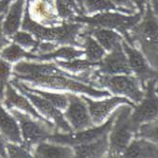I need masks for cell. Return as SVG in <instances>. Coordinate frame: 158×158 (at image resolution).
I'll return each instance as SVG.
<instances>
[{
    "label": "cell",
    "mask_w": 158,
    "mask_h": 158,
    "mask_svg": "<svg viewBox=\"0 0 158 158\" xmlns=\"http://www.w3.org/2000/svg\"><path fill=\"white\" fill-rule=\"evenodd\" d=\"M11 76L17 81L48 89L66 90L96 98L111 96L109 91L98 89L99 86L89 78L88 72H83L81 75L70 74L54 63L20 61L13 65Z\"/></svg>",
    "instance_id": "1"
},
{
    "label": "cell",
    "mask_w": 158,
    "mask_h": 158,
    "mask_svg": "<svg viewBox=\"0 0 158 158\" xmlns=\"http://www.w3.org/2000/svg\"><path fill=\"white\" fill-rule=\"evenodd\" d=\"M83 24L77 22H63L60 26L46 27L33 20L26 7L24 16L21 23L22 31L30 32L36 40L40 42H50L57 45H70L81 48V43L77 40L80 35Z\"/></svg>",
    "instance_id": "2"
},
{
    "label": "cell",
    "mask_w": 158,
    "mask_h": 158,
    "mask_svg": "<svg viewBox=\"0 0 158 158\" xmlns=\"http://www.w3.org/2000/svg\"><path fill=\"white\" fill-rule=\"evenodd\" d=\"M124 40L133 47L135 42H138L143 55L153 67H157V15L149 0L146 2L145 12L141 20L131 28Z\"/></svg>",
    "instance_id": "3"
},
{
    "label": "cell",
    "mask_w": 158,
    "mask_h": 158,
    "mask_svg": "<svg viewBox=\"0 0 158 158\" xmlns=\"http://www.w3.org/2000/svg\"><path fill=\"white\" fill-rule=\"evenodd\" d=\"M142 18L140 12L125 15L120 12H112V11H102L98 12L93 16L87 15H76L70 20V22H77L81 24H85L86 26L103 27L109 30L116 31L122 35L125 39L131 28L134 27Z\"/></svg>",
    "instance_id": "4"
},
{
    "label": "cell",
    "mask_w": 158,
    "mask_h": 158,
    "mask_svg": "<svg viewBox=\"0 0 158 158\" xmlns=\"http://www.w3.org/2000/svg\"><path fill=\"white\" fill-rule=\"evenodd\" d=\"M133 107L128 104H121L117 109L118 113L108 135L109 149L107 157H121V154L134 137V130L130 122V114Z\"/></svg>",
    "instance_id": "5"
},
{
    "label": "cell",
    "mask_w": 158,
    "mask_h": 158,
    "mask_svg": "<svg viewBox=\"0 0 158 158\" xmlns=\"http://www.w3.org/2000/svg\"><path fill=\"white\" fill-rule=\"evenodd\" d=\"M92 80L99 87H105L113 94L125 96L135 104L139 103L144 96V90L141 89L138 80L132 74L104 75L94 71Z\"/></svg>",
    "instance_id": "6"
},
{
    "label": "cell",
    "mask_w": 158,
    "mask_h": 158,
    "mask_svg": "<svg viewBox=\"0 0 158 158\" xmlns=\"http://www.w3.org/2000/svg\"><path fill=\"white\" fill-rule=\"evenodd\" d=\"M9 111L18 122L23 140L22 144L31 152L38 143L48 140V136L52 134V130H54L48 124L38 119L35 120L31 114L23 113L16 108H11Z\"/></svg>",
    "instance_id": "7"
},
{
    "label": "cell",
    "mask_w": 158,
    "mask_h": 158,
    "mask_svg": "<svg viewBox=\"0 0 158 158\" xmlns=\"http://www.w3.org/2000/svg\"><path fill=\"white\" fill-rule=\"evenodd\" d=\"M118 110L116 109L108 118V119L102 124H99V126H93L88 129L79 131V132H70V133H59L57 131H54L52 133L48 140L51 143H56V144L61 145H67V146H76L84 144V143L92 142L100 136H102L104 134H107L110 132L113 122L116 118Z\"/></svg>",
    "instance_id": "8"
},
{
    "label": "cell",
    "mask_w": 158,
    "mask_h": 158,
    "mask_svg": "<svg viewBox=\"0 0 158 158\" xmlns=\"http://www.w3.org/2000/svg\"><path fill=\"white\" fill-rule=\"evenodd\" d=\"M157 79L147 81L144 87V96L141 102L135 104L130 114V122L134 133L141 123L148 122L157 118Z\"/></svg>",
    "instance_id": "9"
},
{
    "label": "cell",
    "mask_w": 158,
    "mask_h": 158,
    "mask_svg": "<svg viewBox=\"0 0 158 158\" xmlns=\"http://www.w3.org/2000/svg\"><path fill=\"white\" fill-rule=\"evenodd\" d=\"M10 83L20 93H22L25 97H27L28 98V100H30V102H31V104L36 108V110L39 111V113L42 114V116H44L48 120L52 119L54 121L55 126H56L55 131L60 130L63 133L73 132L72 128H71L69 123L65 120V118L64 117V114L62 113V111L60 109L55 107L53 104H51L49 102H48V100L45 98H43L42 97L23 89L19 85L17 80L12 78V80L10 81Z\"/></svg>",
    "instance_id": "10"
},
{
    "label": "cell",
    "mask_w": 158,
    "mask_h": 158,
    "mask_svg": "<svg viewBox=\"0 0 158 158\" xmlns=\"http://www.w3.org/2000/svg\"><path fill=\"white\" fill-rule=\"evenodd\" d=\"M65 94L68 99V104L65 108L64 117L70 123L72 131L79 132L93 127L95 124L91 119L87 105L81 97L73 93Z\"/></svg>",
    "instance_id": "11"
},
{
    "label": "cell",
    "mask_w": 158,
    "mask_h": 158,
    "mask_svg": "<svg viewBox=\"0 0 158 158\" xmlns=\"http://www.w3.org/2000/svg\"><path fill=\"white\" fill-rule=\"evenodd\" d=\"M121 46L127 55L132 73H134L135 77L138 80L141 88L144 89L148 81L157 79V70L149 65L148 60L141 51L136 49L135 47L130 46L124 39L121 42Z\"/></svg>",
    "instance_id": "12"
},
{
    "label": "cell",
    "mask_w": 158,
    "mask_h": 158,
    "mask_svg": "<svg viewBox=\"0 0 158 158\" xmlns=\"http://www.w3.org/2000/svg\"><path fill=\"white\" fill-rule=\"evenodd\" d=\"M95 71L104 75L132 74L127 55L121 46V42L109 51V54L103 56V58L98 62V69Z\"/></svg>",
    "instance_id": "13"
},
{
    "label": "cell",
    "mask_w": 158,
    "mask_h": 158,
    "mask_svg": "<svg viewBox=\"0 0 158 158\" xmlns=\"http://www.w3.org/2000/svg\"><path fill=\"white\" fill-rule=\"evenodd\" d=\"M81 97L85 102L86 105H87L91 119L95 125H99L103 123V121L106 119L110 113H112L114 108L120 104H128L133 108L135 107V103H134L132 100L128 99L126 97H111L110 98L100 100V102L93 100L90 98L86 97V95Z\"/></svg>",
    "instance_id": "14"
},
{
    "label": "cell",
    "mask_w": 158,
    "mask_h": 158,
    "mask_svg": "<svg viewBox=\"0 0 158 158\" xmlns=\"http://www.w3.org/2000/svg\"><path fill=\"white\" fill-rule=\"evenodd\" d=\"M17 91L18 90L14 87L10 82H9L6 86L4 98L2 102L3 105L8 110H10L11 108H16L18 110H21L28 114H31L35 119H38L42 122L48 124L50 128L56 130L54 123H52L50 120L46 118L44 116H42V114L36 110V108L31 104L30 100H28V98L25 97L22 93L20 92L18 93Z\"/></svg>",
    "instance_id": "15"
},
{
    "label": "cell",
    "mask_w": 158,
    "mask_h": 158,
    "mask_svg": "<svg viewBox=\"0 0 158 158\" xmlns=\"http://www.w3.org/2000/svg\"><path fill=\"white\" fill-rule=\"evenodd\" d=\"M27 6L31 18L42 25L54 26L64 22L55 13L53 0H27Z\"/></svg>",
    "instance_id": "16"
},
{
    "label": "cell",
    "mask_w": 158,
    "mask_h": 158,
    "mask_svg": "<svg viewBox=\"0 0 158 158\" xmlns=\"http://www.w3.org/2000/svg\"><path fill=\"white\" fill-rule=\"evenodd\" d=\"M0 134L7 142L22 144L23 140L18 122L0 102Z\"/></svg>",
    "instance_id": "17"
},
{
    "label": "cell",
    "mask_w": 158,
    "mask_h": 158,
    "mask_svg": "<svg viewBox=\"0 0 158 158\" xmlns=\"http://www.w3.org/2000/svg\"><path fill=\"white\" fill-rule=\"evenodd\" d=\"M26 0H13L10 4L2 22V28L4 34L10 38L19 31L22 23Z\"/></svg>",
    "instance_id": "18"
},
{
    "label": "cell",
    "mask_w": 158,
    "mask_h": 158,
    "mask_svg": "<svg viewBox=\"0 0 158 158\" xmlns=\"http://www.w3.org/2000/svg\"><path fill=\"white\" fill-rule=\"evenodd\" d=\"M81 33L93 36L98 44L105 49V51H111L118 43L122 42L124 39L122 35L116 31L90 26L83 27Z\"/></svg>",
    "instance_id": "19"
},
{
    "label": "cell",
    "mask_w": 158,
    "mask_h": 158,
    "mask_svg": "<svg viewBox=\"0 0 158 158\" xmlns=\"http://www.w3.org/2000/svg\"><path fill=\"white\" fill-rule=\"evenodd\" d=\"M33 157L37 158H69L75 157L73 148L56 143L40 142L31 150Z\"/></svg>",
    "instance_id": "20"
},
{
    "label": "cell",
    "mask_w": 158,
    "mask_h": 158,
    "mask_svg": "<svg viewBox=\"0 0 158 158\" xmlns=\"http://www.w3.org/2000/svg\"><path fill=\"white\" fill-rule=\"evenodd\" d=\"M108 135L104 134L99 138L84 144L73 146L75 157L86 158V157H103L106 156L109 149Z\"/></svg>",
    "instance_id": "21"
},
{
    "label": "cell",
    "mask_w": 158,
    "mask_h": 158,
    "mask_svg": "<svg viewBox=\"0 0 158 158\" xmlns=\"http://www.w3.org/2000/svg\"><path fill=\"white\" fill-rule=\"evenodd\" d=\"M158 156L157 143L135 137L129 143V145L121 154V157H156Z\"/></svg>",
    "instance_id": "22"
},
{
    "label": "cell",
    "mask_w": 158,
    "mask_h": 158,
    "mask_svg": "<svg viewBox=\"0 0 158 158\" xmlns=\"http://www.w3.org/2000/svg\"><path fill=\"white\" fill-rule=\"evenodd\" d=\"M0 59L5 60L10 64L21 61L22 59L33 60L38 62V55L31 51H27L25 48L17 45L16 43H10L0 51Z\"/></svg>",
    "instance_id": "23"
},
{
    "label": "cell",
    "mask_w": 158,
    "mask_h": 158,
    "mask_svg": "<svg viewBox=\"0 0 158 158\" xmlns=\"http://www.w3.org/2000/svg\"><path fill=\"white\" fill-rule=\"evenodd\" d=\"M82 3L86 15L89 13H98L102 11H118L126 12L128 14L135 13L130 10L116 6L112 0H83Z\"/></svg>",
    "instance_id": "24"
},
{
    "label": "cell",
    "mask_w": 158,
    "mask_h": 158,
    "mask_svg": "<svg viewBox=\"0 0 158 158\" xmlns=\"http://www.w3.org/2000/svg\"><path fill=\"white\" fill-rule=\"evenodd\" d=\"M16 80V79H15ZM19 85L23 89H25L26 91H28L31 93L36 94L40 97H42L43 98L47 99L48 102H49L51 104H53L55 107H57L58 109H60L61 111L65 110V108L67 107L68 104V99L66 97V94H58V93H51V92H47V91H43V90H39V89H34L32 87H31L30 85H27L26 83H24L23 81H17Z\"/></svg>",
    "instance_id": "25"
},
{
    "label": "cell",
    "mask_w": 158,
    "mask_h": 158,
    "mask_svg": "<svg viewBox=\"0 0 158 158\" xmlns=\"http://www.w3.org/2000/svg\"><path fill=\"white\" fill-rule=\"evenodd\" d=\"M82 55H84V50H79L75 48L71 47H62L59 48H56L55 50L47 53L38 55V62H45L56 59H63L64 61H72L74 59L80 58Z\"/></svg>",
    "instance_id": "26"
},
{
    "label": "cell",
    "mask_w": 158,
    "mask_h": 158,
    "mask_svg": "<svg viewBox=\"0 0 158 158\" xmlns=\"http://www.w3.org/2000/svg\"><path fill=\"white\" fill-rule=\"evenodd\" d=\"M79 36H81V38H83L84 40L81 48H84V54L86 55V59L90 62L98 63L103 58V56L106 54V51L93 36L82 33H80Z\"/></svg>",
    "instance_id": "27"
},
{
    "label": "cell",
    "mask_w": 158,
    "mask_h": 158,
    "mask_svg": "<svg viewBox=\"0 0 158 158\" xmlns=\"http://www.w3.org/2000/svg\"><path fill=\"white\" fill-rule=\"evenodd\" d=\"M56 64H58L63 69H66L67 71L73 73L77 72H90V71L94 68H97L98 66V62L94 63L90 62L87 59L82 60V59H74L72 61H60L56 59Z\"/></svg>",
    "instance_id": "28"
},
{
    "label": "cell",
    "mask_w": 158,
    "mask_h": 158,
    "mask_svg": "<svg viewBox=\"0 0 158 158\" xmlns=\"http://www.w3.org/2000/svg\"><path fill=\"white\" fill-rule=\"evenodd\" d=\"M134 137L143 138L153 143H157V118L141 123L135 133Z\"/></svg>",
    "instance_id": "29"
},
{
    "label": "cell",
    "mask_w": 158,
    "mask_h": 158,
    "mask_svg": "<svg viewBox=\"0 0 158 158\" xmlns=\"http://www.w3.org/2000/svg\"><path fill=\"white\" fill-rule=\"evenodd\" d=\"M10 38L11 39L12 42L16 43L17 45H19L23 48H30L31 52H33L36 49L40 42L36 40L30 32L25 31H18L13 35H11Z\"/></svg>",
    "instance_id": "30"
},
{
    "label": "cell",
    "mask_w": 158,
    "mask_h": 158,
    "mask_svg": "<svg viewBox=\"0 0 158 158\" xmlns=\"http://www.w3.org/2000/svg\"><path fill=\"white\" fill-rule=\"evenodd\" d=\"M12 65L10 63L0 59V102H3L6 86L10 82V77L11 76Z\"/></svg>",
    "instance_id": "31"
},
{
    "label": "cell",
    "mask_w": 158,
    "mask_h": 158,
    "mask_svg": "<svg viewBox=\"0 0 158 158\" xmlns=\"http://www.w3.org/2000/svg\"><path fill=\"white\" fill-rule=\"evenodd\" d=\"M6 152H7L8 157H11V158L33 157L31 152L23 144H16V143L7 142L6 143Z\"/></svg>",
    "instance_id": "32"
},
{
    "label": "cell",
    "mask_w": 158,
    "mask_h": 158,
    "mask_svg": "<svg viewBox=\"0 0 158 158\" xmlns=\"http://www.w3.org/2000/svg\"><path fill=\"white\" fill-rule=\"evenodd\" d=\"M55 8L57 10V14L63 21H68L73 18L76 13L74 10L71 8L67 3H65L64 0H55Z\"/></svg>",
    "instance_id": "33"
},
{
    "label": "cell",
    "mask_w": 158,
    "mask_h": 158,
    "mask_svg": "<svg viewBox=\"0 0 158 158\" xmlns=\"http://www.w3.org/2000/svg\"><path fill=\"white\" fill-rule=\"evenodd\" d=\"M6 13H2L0 14V51L1 49L6 47L8 44L10 43V40L4 34L3 32V28H2V22H3V19H4V16H5Z\"/></svg>",
    "instance_id": "34"
},
{
    "label": "cell",
    "mask_w": 158,
    "mask_h": 158,
    "mask_svg": "<svg viewBox=\"0 0 158 158\" xmlns=\"http://www.w3.org/2000/svg\"><path fill=\"white\" fill-rule=\"evenodd\" d=\"M112 1L116 6L130 10L133 12H135V10L136 9V7L135 6V4L133 2V0H112Z\"/></svg>",
    "instance_id": "35"
},
{
    "label": "cell",
    "mask_w": 158,
    "mask_h": 158,
    "mask_svg": "<svg viewBox=\"0 0 158 158\" xmlns=\"http://www.w3.org/2000/svg\"><path fill=\"white\" fill-rule=\"evenodd\" d=\"M135 6L138 9V12H140L142 15L145 12V8H146V2L147 0H133Z\"/></svg>",
    "instance_id": "36"
},
{
    "label": "cell",
    "mask_w": 158,
    "mask_h": 158,
    "mask_svg": "<svg viewBox=\"0 0 158 158\" xmlns=\"http://www.w3.org/2000/svg\"><path fill=\"white\" fill-rule=\"evenodd\" d=\"M6 143L7 141L5 138L0 134V156L1 157H8L7 152H6Z\"/></svg>",
    "instance_id": "37"
},
{
    "label": "cell",
    "mask_w": 158,
    "mask_h": 158,
    "mask_svg": "<svg viewBox=\"0 0 158 158\" xmlns=\"http://www.w3.org/2000/svg\"><path fill=\"white\" fill-rule=\"evenodd\" d=\"M13 1V0H0V14L6 13L10 4Z\"/></svg>",
    "instance_id": "38"
},
{
    "label": "cell",
    "mask_w": 158,
    "mask_h": 158,
    "mask_svg": "<svg viewBox=\"0 0 158 158\" xmlns=\"http://www.w3.org/2000/svg\"><path fill=\"white\" fill-rule=\"evenodd\" d=\"M0 157H1V156H0Z\"/></svg>",
    "instance_id": "39"
}]
</instances>
